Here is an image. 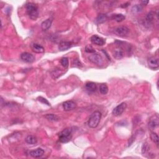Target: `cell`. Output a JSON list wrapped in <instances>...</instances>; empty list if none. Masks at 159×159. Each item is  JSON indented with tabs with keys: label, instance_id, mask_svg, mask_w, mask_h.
<instances>
[{
	"label": "cell",
	"instance_id": "cell-31",
	"mask_svg": "<svg viewBox=\"0 0 159 159\" xmlns=\"http://www.w3.org/2000/svg\"><path fill=\"white\" fill-rule=\"evenodd\" d=\"M129 5H130V3H125V4L122 5L121 6V8H126L128 7V6H129Z\"/></svg>",
	"mask_w": 159,
	"mask_h": 159
},
{
	"label": "cell",
	"instance_id": "cell-13",
	"mask_svg": "<svg viewBox=\"0 0 159 159\" xmlns=\"http://www.w3.org/2000/svg\"><path fill=\"white\" fill-rule=\"evenodd\" d=\"M148 65L152 69H156L159 66L158 59L156 57H150L148 59Z\"/></svg>",
	"mask_w": 159,
	"mask_h": 159
},
{
	"label": "cell",
	"instance_id": "cell-16",
	"mask_svg": "<svg viewBox=\"0 0 159 159\" xmlns=\"http://www.w3.org/2000/svg\"><path fill=\"white\" fill-rule=\"evenodd\" d=\"M52 21L53 20L51 18H49L45 20V21H43L41 24V29L44 31H46V30H48L50 27H51Z\"/></svg>",
	"mask_w": 159,
	"mask_h": 159
},
{
	"label": "cell",
	"instance_id": "cell-23",
	"mask_svg": "<svg viewBox=\"0 0 159 159\" xmlns=\"http://www.w3.org/2000/svg\"><path fill=\"white\" fill-rule=\"evenodd\" d=\"M100 92L102 94H106L108 93V87L106 83H102L100 84L99 88Z\"/></svg>",
	"mask_w": 159,
	"mask_h": 159
},
{
	"label": "cell",
	"instance_id": "cell-19",
	"mask_svg": "<svg viewBox=\"0 0 159 159\" xmlns=\"http://www.w3.org/2000/svg\"><path fill=\"white\" fill-rule=\"evenodd\" d=\"M85 88L90 93H93L96 90V84L93 82H88L85 84Z\"/></svg>",
	"mask_w": 159,
	"mask_h": 159
},
{
	"label": "cell",
	"instance_id": "cell-28",
	"mask_svg": "<svg viewBox=\"0 0 159 159\" xmlns=\"http://www.w3.org/2000/svg\"><path fill=\"white\" fill-rule=\"evenodd\" d=\"M85 52L89 53H96V50L93 48L92 46H91L90 45H88L85 47Z\"/></svg>",
	"mask_w": 159,
	"mask_h": 159
},
{
	"label": "cell",
	"instance_id": "cell-6",
	"mask_svg": "<svg viewBox=\"0 0 159 159\" xmlns=\"http://www.w3.org/2000/svg\"><path fill=\"white\" fill-rule=\"evenodd\" d=\"M127 108V104L126 103H122L116 107H115L113 110V114L115 116H119L124 113Z\"/></svg>",
	"mask_w": 159,
	"mask_h": 159
},
{
	"label": "cell",
	"instance_id": "cell-14",
	"mask_svg": "<svg viewBox=\"0 0 159 159\" xmlns=\"http://www.w3.org/2000/svg\"><path fill=\"white\" fill-rule=\"evenodd\" d=\"M29 154L30 156L34 158H39L44 154V150L41 148H38L36 150L30 151Z\"/></svg>",
	"mask_w": 159,
	"mask_h": 159
},
{
	"label": "cell",
	"instance_id": "cell-32",
	"mask_svg": "<svg viewBox=\"0 0 159 159\" xmlns=\"http://www.w3.org/2000/svg\"><path fill=\"white\" fill-rule=\"evenodd\" d=\"M148 2H149L148 1H145V0L144 1V0H143V1H141V5L146 6V5H148Z\"/></svg>",
	"mask_w": 159,
	"mask_h": 159
},
{
	"label": "cell",
	"instance_id": "cell-22",
	"mask_svg": "<svg viewBox=\"0 0 159 159\" xmlns=\"http://www.w3.org/2000/svg\"><path fill=\"white\" fill-rule=\"evenodd\" d=\"M45 117L48 121L53 122L59 121L60 119V118L58 116L54 114H47L45 116Z\"/></svg>",
	"mask_w": 159,
	"mask_h": 159
},
{
	"label": "cell",
	"instance_id": "cell-30",
	"mask_svg": "<svg viewBox=\"0 0 159 159\" xmlns=\"http://www.w3.org/2000/svg\"><path fill=\"white\" fill-rule=\"evenodd\" d=\"M38 100L39 101H40V103H42L44 104H47V106H50V103L48 101H47V100H46V98H43V97H42V96L38 97Z\"/></svg>",
	"mask_w": 159,
	"mask_h": 159
},
{
	"label": "cell",
	"instance_id": "cell-29",
	"mask_svg": "<svg viewBox=\"0 0 159 159\" xmlns=\"http://www.w3.org/2000/svg\"><path fill=\"white\" fill-rule=\"evenodd\" d=\"M73 65L74 67H77V68H81L82 67V64L79 59H75L73 60Z\"/></svg>",
	"mask_w": 159,
	"mask_h": 159
},
{
	"label": "cell",
	"instance_id": "cell-18",
	"mask_svg": "<svg viewBox=\"0 0 159 159\" xmlns=\"http://www.w3.org/2000/svg\"><path fill=\"white\" fill-rule=\"evenodd\" d=\"M113 55L115 59H116L117 60L121 59L124 57V51L122 49L121 47H118L117 49L116 50H114Z\"/></svg>",
	"mask_w": 159,
	"mask_h": 159
},
{
	"label": "cell",
	"instance_id": "cell-21",
	"mask_svg": "<svg viewBox=\"0 0 159 159\" xmlns=\"http://www.w3.org/2000/svg\"><path fill=\"white\" fill-rule=\"evenodd\" d=\"M26 142L28 144L34 145L38 143V139H37L36 137H35L34 136H32V135H29V136H27V137L26 138Z\"/></svg>",
	"mask_w": 159,
	"mask_h": 159
},
{
	"label": "cell",
	"instance_id": "cell-12",
	"mask_svg": "<svg viewBox=\"0 0 159 159\" xmlns=\"http://www.w3.org/2000/svg\"><path fill=\"white\" fill-rule=\"evenodd\" d=\"M73 46V43L70 41H61L59 44V49L60 51H65L69 50Z\"/></svg>",
	"mask_w": 159,
	"mask_h": 159
},
{
	"label": "cell",
	"instance_id": "cell-2",
	"mask_svg": "<svg viewBox=\"0 0 159 159\" xmlns=\"http://www.w3.org/2000/svg\"><path fill=\"white\" fill-rule=\"evenodd\" d=\"M101 118V113L99 111H96L90 115L88 125L91 128H96L98 126Z\"/></svg>",
	"mask_w": 159,
	"mask_h": 159
},
{
	"label": "cell",
	"instance_id": "cell-24",
	"mask_svg": "<svg viewBox=\"0 0 159 159\" xmlns=\"http://www.w3.org/2000/svg\"><path fill=\"white\" fill-rule=\"evenodd\" d=\"M150 139H151V141L154 143L155 144H156L157 146H158V135L157 134V133H154V132H152L150 133Z\"/></svg>",
	"mask_w": 159,
	"mask_h": 159
},
{
	"label": "cell",
	"instance_id": "cell-7",
	"mask_svg": "<svg viewBox=\"0 0 159 159\" xmlns=\"http://www.w3.org/2000/svg\"><path fill=\"white\" fill-rule=\"evenodd\" d=\"M129 32V29L126 26H119L115 29L114 33L118 36L124 37L126 36Z\"/></svg>",
	"mask_w": 159,
	"mask_h": 159
},
{
	"label": "cell",
	"instance_id": "cell-3",
	"mask_svg": "<svg viewBox=\"0 0 159 159\" xmlns=\"http://www.w3.org/2000/svg\"><path fill=\"white\" fill-rule=\"evenodd\" d=\"M72 130L71 128L63 129L59 135V140L62 143H67L71 141L72 137Z\"/></svg>",
	"mask_w": 159,
	"mask_h": 159
},
{
	"label": "cell",
	"instance_id": "cell-4",
	"mask_svg": "<svg viewBox=\"0 0 159 159\" xmlns=\"http://www.w3.org/2000/svg\"><path fill=\"white\" fill-rule=\"evenodd\" d=\"M155 17V13L153 11H150L147 13L145 16V18L144 21V25L145 28H150L152 26L154 23V19Z\"/></svg>",
	"mask_w": 159,
	"mask_h": 159
},
{
	"label": "cell",
	"instance_id": "cell-8",
	"mask_svg": "<svg viewBox=\"0 0 159 159\" xmlns=\"http://www.w3.org/2000/svg\"><path fill=\"white\" fill-rule=\"evenodd\" d=\"M90 40L93 44L98 46H103L105 44V40L97 35H93V36H91Z\"/></svg>",
	"mask_w": 159,
	"mask_h": 159
},
{
	"label": "cell",
	"instance_id": "cell-9",
	"mask_svg": "<svg viewBox=\"0 0 159 159\" xmlns=\"http://www.w3.org/2000/svg\"><path fill=\"white\" fill-rule=\"evenodd\" d=\"M21 59L22 61L26 63H32L33 62H34L35 57L30 53L24 52L21 53Z\"/></svg>",
	"mask_w": 159,
	"mask_h": 159
},
{
	"label": "cell",
	"instance_id": "cell-25",
	"mask_svg": "<svg viewBox=\"0 0 159 159\" xmlns=\"http://www.w3.org/2000/svg\"><path fill=\"white\" fill-rule=\"evenodd\" d=\"M60 63L64 68L67 69L69 65V61L68 58H67V57H63V58H62L60 60Z\"/></svg>",
	"mask_w": 159,
	"mask_h": 159
},
{
	"label": "cell",
	"instance_id": "cell-15",
	"mask_svg": "<svg viewBox=\"0 0 159 159\" xmlns=\"http://www.w3.org/2000/svg\"><path fill=\"white\" fill-rule=\"evenodd\" d=\"M31 49L34 52L36 53H43L44 52L45 49L44 48V47H42L41 45L37 43H33L31 44Z\"/></svg>",
	"mask_w": 159,
	"mask_h": 159
},
{
	"label": "cell",
	"instance_id": "cell-27",
	"mask_svg": "<svg viewBox=\"0 0 159 159\" xmlns=\"http://www.w3.org/2000/svg\"><path fill=\"white\" fill-rule=\"evenodd\" d=\"M149 148H150L149 145H148L147 143H144L143 145V147H142V153L143 154H146L147 152H148V150H149Z\"/></svg>",
	"mask_w": 159,
	"mask_h": 159
},
{
	"label": "cell",
	"instance_id": "cell-20",
	"mask_svg": "<svg viewBox=\"0 0 159 159\" xmlns=\"http://www.w3.org/2000/svg\"><path fill=\"white\" fill-rule=\"evenodd\" d=\"M111 19L113 20H114L115 21H116L117 22H121L122 21H123L124 20L126 19V17L123 14H115L112 15L111 16Z\"/></svg>",
	"mask_w": 159,
	"mask_h": 159
},
{
	"label": "cell",
	"instance_id": "cell-5",
	"mask_svg": "<svg viewBox=\"0 0 159 159\" xmlns=\"http://www.w3.org/2000/svg\"><path fill=\"white\" fill-rule=\"evenodd\" d=\"M88 59L91 62H92L94 64H96L98 65H101L103 63V57L100 55V54H98L96 53H91V55L88 57Z\"/></svg>",
	"mask_w": 159,
	"mask_h": 159
},
{
	"label": "cell",
	"instance_id": "cell-11",
	"mask_svg": "<svg viewBox=\"0 0 159 159\" xmlns=\"http://www.w3.org/2000/svg\"><path fill=\"white\" fill-rule=\"evenodd\" d=\"M158 117L157 115H155V116H152L148 121V127L150 128V130H154L158 127Z\"/></svg>",
	"mask_w": 159,
	"mask_h": 159
},
{
	"label": "cell",
	"instance_id": "cell-17",
	"mask_svg": "<svg viewBox=\"0 0 159 159\" xmlns=\"http://www.w3.org/2000/svg\"><path fill=\"white\" fill-rule=\"evenodd\" d=\"M108 19V16L106 14H100L98 16H97V18L95 20V23L96 24H103L104 22L106 21V20Z\"/></svg>",
	"mask_w": 159,
	"mask_h": 159
},
{
	"label": "cell",
	"instance_id": "cell-26",
	"mask_svg": "<svg viewBox=\"0 0 159 159\" xmlns=\"http://www.w3.org/2000/svg\"><path fill=\"white\" fill-rule=\"evenodd\" d=\"M143 6L141 5H134L133 8H132V11H133L134 13H139L141 11H142L143 10Z\"/></svg>",
	"mask_w": 159,
	"mask_h": 159
},
{
	"label": "cell",
	"instance_id": "cell-10",
	"mask_svg": "<svg viewBox=\"0 0 159 159\" xmlns=\"http://www.w3.org/2000/svg\"><path fill=\"white\" fill-rule=\"evenodd\" d=\"M62 106L64 110L66 111H69L75 109L77 108V104L76 103L74 102L73 101L69 100V101H65V102L63 103Z\"/></svg>",
	"mask_w": 159,
	"mask_h": 159
},
{
	"label": "cell",
	"instance_id": "cell-1",
	"mask_svg": "<svg viewBox=\"0 0 159 159\" xmlns=\"http://www.w3.org/2000/svg\"><path fill=\"white\" fill-rule=\"evenodd\" d=\"M26 12L29 18L32 20H36L39 16V11L37 6L32 3H28L26 5Z\"/></svg>",
	"mask_w": 159,
	"mask_h": 159
}]
</instances>
